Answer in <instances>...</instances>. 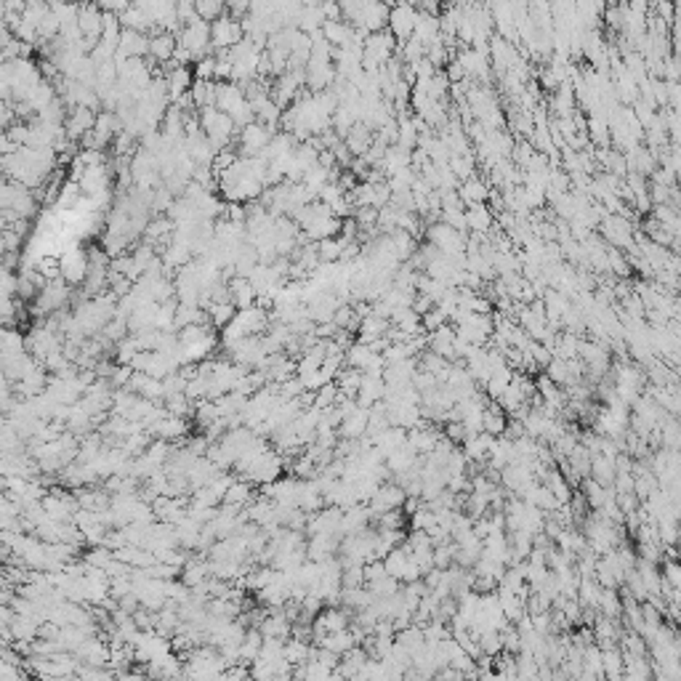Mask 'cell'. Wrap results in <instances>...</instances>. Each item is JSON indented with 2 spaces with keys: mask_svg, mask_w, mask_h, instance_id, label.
<instances>
[{
  "mask_svg": "<svg viewBox=\"0 0 681 681\" xmlns=\"http://www.w3.org/2000/svg\"><path fill=\"white\" fill-rule=\"evenodd\" d=\"M277 131L266 128L264 122H250L248 128L237 133V147H240V157H261L266 152V147L272 144Z\"/></svg>",
  "mask_w": 681,
  "mask_h": 681,
  "instance_id": "4",
  "label": "cell"
},
{
  "mask_svg": "<svg viewBox=\"0 0 681 681\" xmlns=\"http://www.w3.org/2000/svg\"><path fill=\"white\" fill-rule=\"evenodd\" d=\"M370 509H362V506H352V509L344 511V524H341V532L344 538H352V535H359L367 529V522H370Z\"/></svg>",
  "mask_w": 681,
  "mask_h": 681,
  "instance_id": "16",
  "label": "cell"
},
{
  "mask_svg": "<svg viewBox=\"0 0 681 681\" xmlns=\"http://www.w3.org/2000/svg\"><path fill=\"white\" fill-rule=\"evenodd\" d=\"M373 359H376V352L367 344H362V341H357V344H352L346 349V365L352 367V370H362V373H365Z\"/></svg>",
  "mask_w": 681,
  "mask_h": 681,
  "instance_id": "18",
  "label": "cell"
},
{
  "mask_svg": "<svg viewBox=\"0 0 681 681\" xmlns=\"http://www.w3.org/2000/svg\"><path fill=\"white\" fill-rule=\"evenodd\" d=\"M290 618L287 615H283V612H277V615H269V618H264V623H261V636H266V639H277L283 641L285 636H287V630H290Z\"/></svg>",
  "mask_w": 681,
  "mask_h": 681,
  "instance_id": "22",
  "label": "cell"
},
{
  "mask_svg": "<svg viewBox=\"0 0 681 681\" xmlns=\"http://www.w3.org/2000/svg\"><path fill=\"white\" fill-rule=\"evenodd\" d=\"M104 14L99 6H80V16H78V27H80L83 38L85 41H91L93 46H99V41H102V32H104Z\"/></svg>",
  "mask_w": 681,
  "mask_h": 681,
  "instance_id": "11",
  "label": "cell"
},
{
  "mask_svg": "<svg viewBox=\"0 0 681 681\" xmlns=\"http://www.w3.org/2000/svg\"><path fill=\"white\" fill-rule=\"evenodd\" d=\"M229 298H232V304L237 306V312H243V309L255 306L258 290H255L253 283H250L248 277H232V280H229Z\"/></svg>",
  "mask_w": 681,
  "mask_h": 681,
  "instance_id": "15",
  "label": "cell"
},
{
  "mask_svg": "<svg viewBox=\"0 0 681 681\" xmlns=\"http://www.w3.org/2000/svg\"><path fill=\"white\" fill-rule=\"evenodd\" d=\"M0 205H3V211H11V213L24 218V221L38 213V197L32 194V189H27V186H21V184H16V181H11V179H3Z\"/></svg>",
  "mask_w": 681,
  "mask_h": 681,
  "instance_id": "2",
  "label": "cell"
},
{
  "mask_svg": "<svg viewBox=\"0 0 681 681\" xmlns=\"http://www.w3.org/2000/svg\"><path fill=\"white\" fill-rule=\"evenodd\" d=\"M243 41H245L243 21L232 19L229 14L211 24V48H213V53L232 51L234 46L243 43Z\"/></svg>",
  "mask_w": 681,
  "mask_h": 681,
  "instance_id": "6",
  "label": "cell"
},
{
  "mask_svg": "<svg viewBox=\"0 0 681 681\" xmlns=\"http://www.w3.org/2000/svg\"><path fill=\"white\" fill-rule=\"evenodd\" d=\"M665 572H668V580H671L673 588L681 591V567H679V564H668V567H665Z\"/></svg>",
  "mask_w": 681,
  "mask_h": 681,
  "instance_id": "26",
  "label": "cell"
},
{
  "mask_svg": "<svg viewBox=\"0 0 681 681\" xmlns=\"http://www.w3.org/2000/svg\"><path fill=\"white\" fill-rule=\"evenodd\" d=\"M428 243L437 248L439 253L445 255H463L466 253V245H463V234L458 232V229H453V226L448 224H431L428 226Z\"/></svg>",
  "mask_w": 681,
  "mask_h": 681,
  "instance_id": "7",
  "label": "cell"
},
{
  "mask_svg": "<svg viewBox=\"0 0 681 681\" xmlns=\"http://www.w3.org/2000/svg\"><path fill=\"white\" fill-rule=\"evenodd\" d=\"M70 298H75L72 295V287L64 280H51V283L43 287L41 293H38V298L32 301L30 306V315L32 317H53L59 315V312H64L67 309V304H70Z\"/></svg>",
  "mask_w": 681,
  "mask_h": 681,
  "instance_id": "1",
  "label": "cell"
},
{
  "mask_svg": "<svg viewBox=\"0 0 681 681\" xmlns=\"http://www.w3.org/2000/svg\"><path fill=\"white\" fill-rule=\"evenodd\" d=\"M466 224L474 234H485L492 226V213H490L487 205H471L466 213Z\"/></svg>",
  "mask_w": 681,
  "mask_h": 681,
  "instance_id": "21",
  "label": "cell"
},
{
  "mask_svg": "<svg viewBox=\"0 0 681 681\" xmlns=\"http://www.w3.org/2000/svg\"><path fill=\"white\" fill-rule=\"evenodd\" d=\"M349 243H344L341 237H330V240H322L317 243V253H320V261L322 264H338L341 255H344V248Z\"/></svg>",
  "mask_w": 681,
  "mask_h": 681,
  "instance_id": "23",
  "label": "cell"
},
{
  "mask_svg": "<svg viewBox=\"0 0 681 681\" xmlns=\"http://www.w3.org/2000/svg\"><path fill=\"white\" fill-rule=\"evenodd\" d=\"M59 272H61V280L70 285V287H75V285L83 287V283L88 280V272H91V258H88V253L80 250L78 245H75V248H67V250L59 255Z\"/></svg>",
  "mask_w": 681,
  "mask_h": 681,
  "instance_id": "5",
  "label": "cell"
},
{
  "mask_svg": "<svg viewBox=\"0 0 681 681\" xmlns=\"http://www.w3.org/2000/svg\"><path fill=\"white\" fill-rule=\"evenodd\" d=\"M197 16L205 21V24H213L221 16H226V6L218 3V0H200L197 3Z\"/></svg>",
  "mask_w": 681,
  "mask_h": 681,
  "instance_id": "24",
  "label": "cell"
},
{
  "mask_svg": "<svg viewBox=\"0 0 681 681\" xmlns=\"http://www.w3.org/2000/svg\"><path fill=\"white\" fill-rule=\"evenodd\" d=\"M176 48H179V41H176V35L157 30L154 35H149V56H147V59H154V61H163V64H171L173 56H176Z\"/></svg>",
  "mask_w": 681,
  "mask_h": 681,
  "instance_id": "14",
  "label": "cell"
},
{
  "mask_svg": "<svg viewBox=\"0 0 681 681\" xmlns=\"http://www.w3.org/2000/svg\"><path fill=\"white\" fill-rule=\"evenodd\" d=\"M346 149L352 152V157H365L367 152H370V147L376 144V131L373 128H367L365 122H357L352 131L346 133Z\"/></svg>",
  "mask_w": 681,
  "mask_h": 681,
  "instance_id": "13",
  "label": "cell"
},
{
  "mask_svg": "<svg viewBox=\"0 0 681 681\" xmlns=\"http://www.w3.org/2000/svg\"><path fill=\"white\" fill-rule=\"evenodd\" d=\"M176 41H179L181 48H186V51L192 53L194 61L205 59V56H213V48H211V24H205L203 19L186 24V27L176 35Z\"/></svg>",
  "mask_w": 681,
  "mask_h": 681,
  "instance_id": "3",
  "label": "cell"
},
{
  "mask_svg": "<svg viewBox=\"0 0 681 681\" xmlns=\"http://www.w3.org/2000/svg\"><path fill=\"white\" fill-rule=\"evenodd\" d=\"M421 11H416L413 6H394L389 14V32L397 38L399 43H407L416 35V24Z\"/></svg>",
  "mask_w": 681,
  "mask_h": 681,
  "instance_id": "8",
  "label": "cell"
},
{
  "mask_svg": "<svg viewBox=\"0 0 681 681\" xmlns=\"http://www.w3.org/2000/svg\"><path fill=\"white\" fill-rule=\"evenodd\" d=\"M245 102H248V99H245L243 85H237V83H218V91H216V110H221L224 115L232 117Z\"/></svg>",
  "mask_w": 681,
  "mask_h": 681,
  "instance_id": "12",
  "label": "cell"
},
{
  "mask_svg": "<svg viewBox=\"0 0 681 681\" xmlns=\"http://www.w3.org/2000/svg\"><path fill=\"white\" fill-rule=\"evenodd\" d=\"M405 490L397 487V485H386V487H378V492L370 498V503H367V509H370V514L373 517H384V514H389V511H399L405 509Z\"/></svg>",
  "mask_w": 681,
  "mask_h": 681,
  "instance_id": "9",
  "label": "cell"
},
{
  "mask_svg": "<svg viewBox=\"0 0 681 681\" xmlns=\"http://www.w3.org/2000/svg\"><path fill=\"white\" fill-rule=\"evenodd\" d=\"M216 91H218V83L216 80H194L192 91H189L194 110L200 112V110L216 107Z\"/></svg>",
  "mask_w": 681,
  "mask_h": 681,
  "instance_id": "17",
  "label": "cell"
},
{
  "mask_svg": "<svg viewBox=\"0 0 681 681\" xmlns=\"http://www.w3.org/2000/svg\"><path fill=\"white\" fill-rule=\"evenodd\" d=\"M194 80H216V56H205V59L192 64Z\"/></svg>",
  "mask_w": 681,
  "mask_h": 681,
  "instance_id": "25",
  "label": "cell"
},
{
  "mask_svg": "<svg viewBox=\"0 0 681 681\" xmlns=\"http://www.w3.org/2000/svg\"><path fill=\"white\" fill-rule=\"evenodd\" d=\"M205 315H208V322L218 330H224L234 317H237V306L229 301V304H208L205 306Z\"/></svg>",
  "mask_w": 681,
  "mask_h": 681,
  "instance_id": "20",
  "label": "cell"
},
{
  "mask_svg": "<svg viewBox=\"0 0 681 681\" xmlns=\"http://www.w3.org/2000/svg\"><path fill=\"white\" fill-rule=\"evenodd\" d=\"M490 189L485 186V184L479 181V179H468V181H463V186H460V200H463V205H487L490 200Z\"/></svg>",
  "mask_w": 681,
  "mask_h": 681,
  "instance_id": "19",
  "label": "cell"
},
{
  "mask_svg": "<svg viewBox=\"0 0 681 681\" xmlns=\"http://www.w3.org/2000/svg\"><path fill=\"white\" fill-rule=\"evenodd\" d=\"M96 120H99V112H93L88 107H75V110H70V117H67V125H64L70 142H83V139L96 128Z\"/></svg>",
  "mask_w": 681,
  "mask_h": 681,
  "instance_id": "10",
  "label": "cell"
}]
</instances>
